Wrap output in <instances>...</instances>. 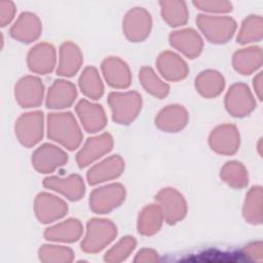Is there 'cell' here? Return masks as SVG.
I'll use <instances>...</instances> for the list:
<instances>
[{
  "instance_id": "cell-1",
  "label": "cell",
  "mask_w": 263,
  "mask_h": 263,
  "mask_svg": "<svg viewBox=\"0 0 263 263\" xmlns=\"http://www.w3.org/2000/svg\"><path fill=\"white\" fill-rule=\"evenodd\" d=\"M114 236V229L106 223H95L89 226V231L82 242V249L88 253H95L108 245Z\"/></svg>"
},
{
  "instance_id": "cell-2",
  "label": "cell",
  "mask_w": 263,
  "mask_h": 263,
  "mask_svg": "<svg viewBox=\"0 0 263 263\" xmlns=\"http://www.w3.org/2000/svg\"><path fill=\"white\" fill-rule=\"evenodd\" d=\"M52 130L51 134L54 138L60 139L64 143H72L76 144L78 142V133L75 128V125L72 124V122L69 121V119L64 118H57L52 122Z\"/></svg>"
},
{
  "instance_id": "cell-3",
  "label": "cell",
  "mask_w": 263,
  "mask_h": 263,
  "mask_svg": "<svg viewBox=\"0 0 263 263\" xmlns=\"http://www.w3.org/2000/svg\"><path fill=\"white\" fill-rule=\"evenodd\" d=\"M74 255L70 249L44 246L39 252V259L42 262H71Z\"/></svg>"
},
{
  "instance_id": "cell-4",
  "label": "cell",
  "mask_w": 263,
  "mask_h": 263,
  "mask_svg": "<svg viewBox=\"0 0 263 263\" xmlns=\"http://www.w3.org/2000/svg\"><path fill=\"white\" fill-rule=\"evenodd\" d=\"M80 234V228L77 223H69L67 225H61L59 227L48 229L46 232V237L48 239L73 241L77 239Z\"/></svg>"
},
{
  "instance_id": "cell-5",
  "label": "cell",
  "mask_w": 263,
  "mask_h": 263,
  "mask_svg": "<svg viewBox=\"0 0 263 263\" xmlns=\"http://www.w3.org/2000/svg\"><path fill=\"white\" fill-rule=\"evenodd\" d=\"M135 248V240L130 237H126L125 239L119 241L113 249H111L105 255V261L108 262H120L125 260L129 255V253Z\"/></svg>"
},
{
  "instance_id": "cell-6",
  "label": "cell",
  "mask_w": 263,
  "mask_h": 263,
  "mask_svg": "<svg viewBox=\"0 0 263 263\" xmlns=\"http://www.w3.org/2000/svg\"><path fill=\"white\" fill-rule=\"evenodd\" d=\"M64 155L49 147L40 150L37 153V165L39 168H52L57 163L63 161Z\"/></svg>"
},
{
  "instance_id": "cell-7",
  "label": "cell",
  "mask_w": 263,
  "mask_h": 263,
  "mask_svg": "<svg viewBox=\"0 0 263 263\" xmlns=\"http://www.w3.org/2000/svg\"><path fill=\"white\" fill-rule=\"evenodd\" d=\"M80 113L83 114V118L86 121L87 127H100L102 125V114L95 108H90L87 104H80Z\"/></svg>"
},
{
  "instance_id": "cell-8",
  "label": "cell",
  "mask_w": 263,
  "mask_h": 263,
  "mask_svg": "<svg viewBox=\"0 0 263 263\" xmlns=\"http://www.w3.org/2000/svg\"><path fill=\"white\" fill-rule=\"evenodd\" d=\"M54 92L51 98V103L53 105L60 104H67L70 101L71 97V87L69 85H60L59 87H54Z\"/></svg>"
},
{
  "instance_id": "cell-9",
  "label": "cell",
  "mask_w": 263,
  "mask_h": 263,
  "mask_svg": "<svg viewBox=\"0 0 263 263\" xmlns=\"http://www.w3.org/2000/svg\"><path fill=\"white\" fill-rule=\"evenodd\" d=\"M105 144H106V141H101L100 144H99V143H92L91 145L89 144V145L86 147V150L84 151L83 158H81L80 160L83 159V161H84V160H86V159H91V158L97 157L98 154L104 152V150H105Z\"/></svg>"
},
{
  "instance_id": "cell-10",
  "label": "cell",
  "mask_w": 263,
  "mask_h": 263,
  "mask_svg": "<svg viewBox=\"0 0 263 263\" xmlns=\"http://www.w3.org/2000/svg\"><path fill=\"white\" fill-rule=\"evenodd\" d=\"M117 164H119V163L115 160V161L107 162V164H105V167H100V168L98 167V168L95 171L96 179L113 175V174H114V173H113V172H114V167H118Z\"/></svg>"
},
{
  "instance_id": "cell-11",
  "label": "cell",
  "mask_w": 263,
  "mask_h": 263,
  "mask_svg": "<svg viewBox=\"0 0 263 263\" xmlns=\"http://www.w3.org/2000/svg\"><path fill=\"white\" fill-rule=\"evenodd\" d=\"M157 260V254L150 250H143L136 255L135 262H154Z\"/></svg>"
},
{
  "instance_id": "cell-12",
  "label": "cell",
  "mask_w": 263,
  "mask_h": 263,
  "mask_svg": "<svg viewBox=\"0 0 263 263\" xmlns=\"http://www.w3.org/2000/svg\"><path fill=\"white\" fill-rule=\"evenodd\" d=\"M103 196H104V197H107L106 195H103ZM106 199H107V201H108V206H110L109 204H110V201H111V200H112V201H114L113 199H110V198H109V196H108L107 198H105V200H106ZM103 200H104L103 198H100V199H99V198H95V203H97V202H99V201H100V202H102ZM105 206H106V202L104 201V203H103V205L101 206V209H103V208H105Z\"/></svg>"
},
{
  "instance_id": "cell-13",
  "label": "cell",
  "mask_w": 263,
  "mask_h": 263,
  "mask_svg": "<svg viewBox=\"0 0 263 263\" xmlns=\"http://www.w3.org/2000/svg\"><path fill=\"white\" fill-rule=\"evenodd\" d=\"M32 82H33V80H32V79H31V80H30V83H28V84H27V85H26V86H27V88H28V90H31V84H32ZM29 93H30V95H31V98H32V97H34V98H35V99H36V96H34V95H32V92H31V91H27V92H25V93H24V95H23V98H25V96H26V97H27V96H28V95H29ZM37 100H38V99H36V101H37ZM32 101H33V103H34V100H33V99H32Z\"/></svg>"
}]
</instances>
